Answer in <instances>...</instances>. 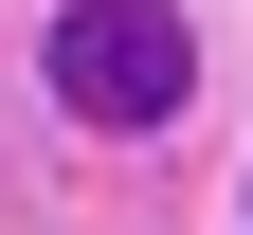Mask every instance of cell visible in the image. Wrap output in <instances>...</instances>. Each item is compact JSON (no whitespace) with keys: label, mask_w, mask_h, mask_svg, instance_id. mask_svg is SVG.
<instances>
[{"label":"cell","mask_w":253,"mask_h":235,"mask_svg":"<svg viewBox=\"0 0 253 235\" xmlns=\"http://www.w3.org/2000/svg\"><path fill=\"white\" fill-rule=\"evenodd\" d=\"M181 91H199L181 0H73L54 18V109L73 127H181Z\"/></svg>","instance_id":"obj_1"}]
</instances>
